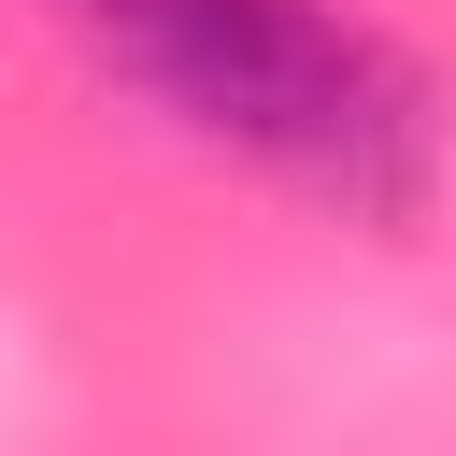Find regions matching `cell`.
I'll list each match as a JSON object with an SVG mask.
<instances>
[{
    "label": "cell",
    "mask_w": 456,
    "mask_h": 456,
    "mask_svg": "<svg viewBox=\"0 0 456 456\" xmlns=\"http://www.w3.org/2000/svg\"><path fill=\"white\" fill-rule=\"evenodd\" d=\"M86 28L157 114L256 157L299 200L413 214L442 171V114H428L413 57L328 0H86Z\"/></svg>",
    "instance_id": "1"
}]
</instances>
